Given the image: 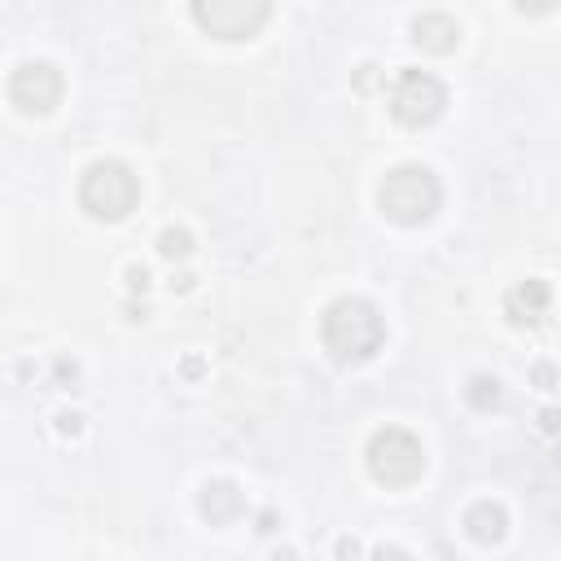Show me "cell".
I'll list each match as a JSON object with an SVG mask.
<instances>
[{
    "label": "cell",
    "mask_w": 561,
    "mask_h": 561,
    "mask_svg": "<svg viewBox=\"0 0 561 561\" xmlns=\"http://www.w3.org/2000/svg\"><path fill=\"white\" fill-rule=\"evenodd\" d=\"M320 342L337 364H364L386 342V320L368 298H337L320 316Z\"/></svg>",
    "instance_id": "obj_1"
},
{
    "label": "cell",
    "mask_w": 561,
    "mask_h": 561,
    "mask_svg": "<svg viewBox=\"0 0 561 561\" xmlns=\"http://www.w3.org/2000/svg\"><path fill=\"white\" fill-rule=\"evenodd\" d=\"M438 202H443L438 175L430 167H421V162H403V167L386 171V180L377 184V206L399 228L430 224L438 215Z\"/></svg>",
    "instance_id": "obj_2"
},
{
    "label": "cell",
    "mask_w": 561,
    "mask_h": 561,
    "mask_svg": "<svg viewBox=\"0 0 561 561\" xmlns=\"http://www.w3.org/2000/svg\"><path fill=\"white\" fill-rule=\"evenodd\" d=\"M140 202V180L127 162L118 158H96L83 175H79V206L92 215V219H127Z\"/></svg>",
    "instance_id": "obj_3"
},
{
    "label": "cell",
    "mask_w": 561,
    "mask_h": 561,
    "mask_svg": "<svg viewBox=\"0 0 561 561\" xmlns=\"http://www.w3.org/2000/svg\"><path fill=\"white\" fill-rule=\"evenodd\" d=\"M364 465H368L373 482H381V486H412L425 473V447H421V438L412 430L386 425V430H377L368 438Z\"/></svg>",
    "instance_id": "obj_4"
},
{
    "label": "cell",
    "mask_w": 561,
    "mask_h": 561,
    "mask_svg": "<svg viewBox=\"0 0 561 561\" xmlns=\"http://www.w3.org/2000/svg\"><path fill=\"white\" fill-rule=\"evenodd\" d=\"M443 110H447V88L434 75H425V70H399V79L390 88V114H394L399 127L421 131V127L438 123Z\"/></svg>",
    "instance_id": "obj_5"
},
{
    "label": "cell",
    "mask_w": 561,
    "mask_h": 561,
    "mask_svg": "<svg viewBox=\"0 0 561 561\" xmlns=\"http://www.w3.org/2000/svg\"><path fill=\"white\" fill-rule=\"evenodd\" d=\"M193 22L215 39H250L272 18L267 0H193Z\"/></svg>",
    "instance_id": "obj_6"
},
{
    "label": "cell",
    "mask_w": 561,
    "mask_h": 561,
    "mask_svg": "<svg viewBox=\"0 0 561 561\" xmlns=\"http://www.w3.org/2000/svg\"><path fill=\"white\" fill-rule=\"evenodd\" d=\"M61 101V75L53 61H22L9 75V105L18 114H53Z\"/></svg>",
    "instance_id": "obj_7"
},
{
    "label": "cell",
    "mask_w": 561,
    "mask_h": 561,
    "mask_svg": "<svg viewBox=\"0 0 561 561\" xmlns=\"http://www.w3.org/2000/svg\"><path fill=\"white\" fill-rule=\"evenodd\" d=\"M548 302H552V285L548 280H522V285H513L504 294V316L517 329H535L548 316Z\"/></svg>",
    "instance_id": "obj_8"
},
{
    "label": "cell",
    "mask_w": 561,
    "mask_h": 561,
    "mask_svg": "<svg viewBox=\"0 0 561 561\" xmlns=\"http://www.w3.org/2000/svg\"><path fill=\"white\" fill-rule=\"evenodd\" d=\"M412 44L421 53L443 57V53H451L460 44V26H456L451 13H421V18H412Z\"/></svg>",
    "instance_id": "obj_9"
},
{
    "label": "cell",
    "mask_w": 561,
    "mask_h": 561,
    "mask_svg": "<svg viewBox=\"0 0 561 561\" xmlns=\"http://www.w3.org/2000/svg\"><path fill=\"white\" fill-rule=\"evenodd\" d=\"M197 508H202V517H206L210 526H228V522H237V517H241L245 500H241V486H237V482L219 478V482H206V486H202Z\"/></svg>",
    "instance_id": "obj_10"
},
{
    "label": "cell",
    "mask_w": 561,
    "mask_h": 561,
    "mask_svg": "<svg viewBox=\"0 0 561 561\" xmlns=\"http://www.w3.org/2000/svg\"><path fill=\"white\" fill-rule=\"evenodd\" d=\"M465 530H469V539H478V543H500V539L508 535V513H504V504H495V500L469 504V508H465Z\"/></svg>",
    "instance_id": "obj_11"
},
{
    "label": "cell",
    "mask_w": 561,
    "mask_h": 561,
    "mask_svg": "<svg viewBox=\"0 0 561 561\" xmlns=\"http://www.w3.org/2000/svg\"><path fill=\"white\" fill-rule=\"evenodd\" d=\"M500 399H504L500 377H491V373H473V377H469V386H465V403H469L473 412H491V408H500Z\"/></svg>",
    "instance_id": "obj_12"
},
{
    "label": "cell",
    "mask_w": 561,
    "mask_h": 561,
    "mask_svg": "<svg viewBox=\"0 0 561 561\" xmlns=\"http://www.w3.org/2000/svg\"><path fill=\"white\" fill-rule=\"evenodd\" d=\"M158 254L171 259V263H175V259H188V254H193V232H188V228H162V232H158Z\"/></svg>",
    "instance_id": "obj_13"
},
{
    "label": "cell",
    "mask_w": 561,
    "mask_h": 561,
    "mask_svg": "<svg viewBox=\"0 0 561 561\" xmlns=\"http://www.w3.org/2000/svg\"><path fill=\"white\" fill-rule=\"evenodd\" d=\"M368 561H412L403 548H394V543H381V548H373V557Z\"/></svg>",
    "instance_id": "obj_14"
},
{
    "label": "cell",
    "mask_w": 561,
    "mask_h": 561,
    "mask_svg": "<svg viewBox=\"0 0 561 561\" xmlns=\"http://www.w3.org/2000/svg\"><path fill=\"white\" fill-rule=\"evenodd\" d=\"M530 377H535V381H539V386L548 390V386L557 381V368H552V364H535V373H530Z\"/></svg>",
    "instance_id": "obj_15"
},
{
    "label": "cell",
    "mask_w": 561,
    "mask_h": 561,
    "mask_svg": "<svg viewBox=\"0 0 561 561\" xmlns=\"http://www.w3.org/2000/svg\"><path fill=\"white\" fill-rule=\"evenodd\" d=\"M57 430H61V434H79V416H75V412H61V416H57Z\"/></svg>",
    "instance_id": "obj_16"
},
{
    "label": "cell",
    "mask_w": 561,
    "mask_h": 561,
    "mask_svg": "<svg viewBox=\"0 0 561 561\" xmlns=\"http://www.w3.org/2000/svg\"><path fill=\"white\" fill-rule=\"evenodd\" d=\"M337 557H342V561H355V557H359V543H355V539H337Z\"/></svg>",
    "instance_id": "obj_17"
},
{
    "label": "cell",
    "mask_w": 561,
    "mask_h": 561,
    "mask_svg": "<svg viewBox=\"0 0 561 561\" xmlns=\"http://www.w3.org/2000/svg\"><path fill=\"white\" fill-rule=\"evenodd\" d=\"M127 280H131V289H145V285H149V272H145V267H131Z\"/></svg>",
    "instance_id": "obj_18"
},
{
    "label": "cell",
    "mask_w": 561,
    "mask_h": 561,
    "mask_svg": "<svg viewBox=\"0 0 561 561\" xmlns=\"http://www.w3.org/2000/svg\"><path fill=\"white\" fill-rule=\"evenodd\" d=\"M171 289H193V276H188V272H180V276L171 280Z\"/></svg>",
    "instance_id": "obj_19"
},
{
    "label": "cell",
    "mask_w": 561,
    "mask_h": 561,
    "mask_svg": "<svg viewBox=\"0 0 561 561\" xmlns=\"http://www.w3.org/2000/svg\"><path fill=\"white\" fill-rule=\"evenodd\" d=\"M557 421H561V416H557V412H543V416H539V425H543V430H548V434H552V430H557Z\"/></svg>",
    "instance_id": "obj_20"
},
{
    "label": "cell",
    "mask_w": 561,
    "mask_h": 561,
    "mask_svg": "<svg viewBox=\"0 0 561 561\" xmlns=\"http://www.w3.org/2000/svg\"><path fill=\"white\" fill-rule=\"evenodd\" d=\"M276 561H294V552H276Z\"/></svg>",
    "instance_id": "obj_21"
}]
</instances>
